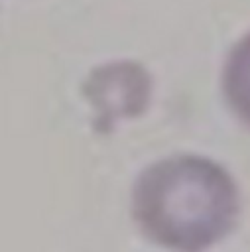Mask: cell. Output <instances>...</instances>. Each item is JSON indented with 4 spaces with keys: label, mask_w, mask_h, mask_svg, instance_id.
I'll use <instances>...</instances> for the list:
<instances>
[{
    "label": "cell",
    "mask_w": 250,
    "mask_h": 252,
    "mask_svg": "<svg viewBox=\"0 0 250 252\" xmlns=\"http://www.w3.org/2000/svg\"><path fill=\"white\" fill-rule=\"evenodd\" d=\"M130 213L152 244L171 252H205L232 232L240 193L220 163L205 156L175 154L138 173Z\"/></svg>",
    "instance_id": "cell-1"
},
{
    "label": "cell",
    "mask_w": 250,
    "mask_h": 252,
    "mask_svg": "<svg viewBox=\"0 0 250 252\" xmlns=\"http://www.w3.org/2000/svg\"><path fill=\"white\" fill-rule=\"evenodd\" d=\"M222 94L236 120L250 132V32L240 37L226 55Z\"/></svg>",
    "instance_id": "cell-3"
},
{
    "label": "cell",
    "mask_w": 250,
    "mask_h": 252,
    "mask_svg": "<svg viewBox=\"0 0 250 252\" xmlns=\"http://www.w3.org/2000/svg\"><path fill=\"white\" fill-rule=\"evenodd\" d=\"M81 91L94 112V130L110 134L120 120L138 118L148 110L154 81L142 63L120 59L94 67Z\"/></svg>",
    "instance_id": "cell-2"
}]
</instances>
